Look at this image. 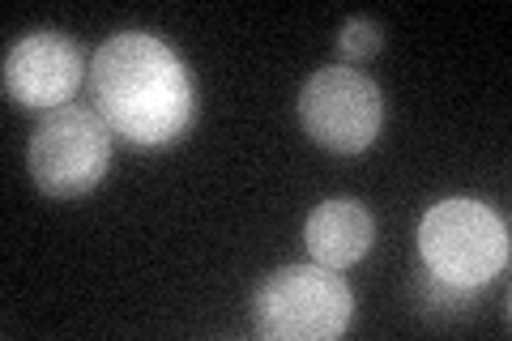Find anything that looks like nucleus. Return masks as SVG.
Instances as JSON below:
<instances>
[{"label":"nucleus","instance_id":"5","mask_svg":"<svg viewBox=\"0 0 512 341\" xmlns=\"http://www.w3.org/2000/svg\"><path fill=\"white\" fill-rule=\"evenodd\" d=\"M299 124L316 145L333 154H363L380 137L384 99L376 81L359 69L325 64L299 90Z\"/></svg>","mask_w":512,"mask_h":341},{"label":"nucleus","instance_id":"6","mask_svg":"<svg viewBox=\"0 0 512 341\" xmlns=\"http://www.w3.org/2000/svg\"><path fill=\"white\" fill-rule=\"evenodd\" d=\"M90 77L86 52L60 30L22 35L5 52V94L30 111H56L82 90Z\"/></svg>","mask_w":512,"mask_h":341},{"label":"nucleus","instance_id":"3","mask_svg":"<svg viewBox=\"0 0 512 341\" xmlns=\"http://www.w3.org/2000/svg\"><path fill=\"white\" fill-rule=\"evenodd\" d=\"M350 312L355 295L325 265H282L252 295V329L265 341H333Z\"/></svg>","mask_w":512,"mask_h":341},{"label":"nucleus","instance_id":"1","mask_svg":"<svg viewBox=\"0 0 512 341\" xmlns=\"http://www.w3.org/2000/svg\"><path fill=\"white\" fill-rule=\"evenodd\" d=\"M90 94L116 137L141 150L171 145L197 116V90L184 60L146 30L111 35L90 60Z\"/></svg>","mask_w":512,"mask_h":341},{"label":"nucleus","instance_id":"2","mask_svg":"<svg viewBox=\"0 0 512 341\" xmlns=\"http://www.w3.org/2000/svg\"><path fill=\"white\" fill-rule=\"evenodd\" d=\"M419 256L436 282L478 290L508 269V226L491 205L470 197H448L431 205L419 222Z\"/></svg>","mask_w":512,"mask_h":341},{"label":"nucleus","instance_id":"4","mask_svg":"<svg viewBox=\"0 0 512 341\" xmlns=\"http://www.w3.org/2000/svg\"><path fill=\"white\" fill-rule=\"evenodd\" d=\"M111 128L90 107H56L30 137V180L43 197L73 201L103 184L111 167Z\"/></svg>","mask_w":512,"mask_h":341},{"label":"nucleus","instance_id":"8","mask_svg":"<svg viewBox=\"0 0 512 341\" xmlns=\"http://www.w3.org/2000/svg\"><path fill=\"white\" fill-rule=\"evenodd\" d=\"M380 47H384V30H380L372 18H350V22L342 26V35H338L342 60H355V64L372 60Z\"/></svg>","mask_w":512,"mask_h":341},{"label":"nucleus","instance_id":"7","mask_svg":"<svg viewBox=\"0 0 512 341\" xmlns=\"http://www.w3.org/2000/svg\"><path fill=\"white\" fill-rule=\"evenodd\" d=\"M376 239V222L367 214L363 201H325L308 214V226H303V243H308L312 261L325 269H350L359 265L367 248Z\"/></svg>","mask_w":512,"mask_h":341}]
</instances>
